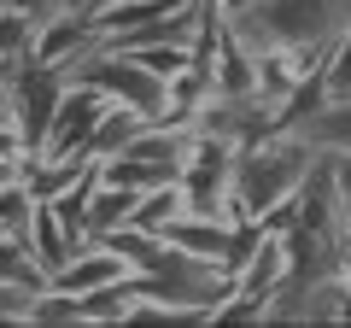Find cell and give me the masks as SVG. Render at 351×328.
<instances>
[{
  "mask_svg": "<svg viewBox=\"0 0 351 328\" xmlns=\"http://www.w3.org/2000/svg\"><path fill=\"white\" fill-rule=\"evenodd\" d=\"M322 164V147H316L304 129H269V135L246 141L234 159V205L240 217H281L293 200H299L304 176Z\"/></svg>",
  "mask_w": 351,
  "mask_h": 328,
  "instance_id": "6da1fadb",
  "label": "cell"
},
{
  "mask_svg": "<svg viewBox=\"0 0 351 328\" xmlns=\"http://www.w3.org/2000/svg\"><path fill=\"white\" fill-rule=\"evenodd\" d=\"M228 24L246 36L252 53H304V59L322 65L328 47L351 30V0H252L240 18Z\"/></svg>",
  "mask_w": 351,
  "mask_h": 328,
  "instance_id": "7a4b0ae2",
  "label": "cell"
},
{
  "mask_svg": "<svg viewBox=\"0 0 351 328\" xmlns=\"http://www.w3.org/2000/svg\"><path fill=\"white\" fill-rule=\"evenodd\" d=\"M71 76H82V82H94V89H106L117 106H135L141 117H170V82H164L158 71H147L135 53L94 47Z\"/></svg>",
  "mask_w": 351,
  "mask_h": 328,
  "instance_id": "3957f363",
  "label": "cell"
},
{
  "mask_svg": "<svg viewBox=\"0 0 351 328\" xmlns=\"http://www.w3.org/2000/svg\"><path fill=\"white\" fill-rule=\"evenodd\" d=\"M71 82L76 76L64 71V65H47V59H24L18 65V117H12V129L29 147V159L47 147V129H53V117H59Z\"/></svg>",
  "mask_w": 351,
  "mask_h": 328,
  "instance_id": "277c9868",
  "label": "cell"
},
{
  "mask_svg": "<svg viewBox=\"0 0 351 328\" xmlns=\"http://www.w3.org/2000/svg\"><path fill=\"white\" fill-rule=\"evenodd\" d=\"M106 112H112V94L76 76L71 94H64V106H59V117H53V129H47V147H41L36 159H94V129H100Z\"/></svg>",
  "mask_w": 351,
  "mask_h": 328,
  "instance_id": "5b68a950",
  "label": "cell"
},
{
  "mask_svg": "<svg viewBox=\"0 0 351 328\" xmlns=\"http://www.w3.org/2000/svg\"><path fill=\"white\" fill-rule=\"evenodd\" d=\"M123 276H135V264L117 253L112 240H88V246L71 253V264H64L47 288H64V293L82 299V293H100V288H112V281H123Z\"/></svg>",
  "mask_w": 351,
  "mask_h": 328,
  "instance_id": "8992f818",
  "label": "cell"
},
{
  "mask_svg": "<svg viewBox=\"0 0 351 328\" xmlns=\"http://www.w3.org/2000/svg\"><path fill=\"white\" fill-rule=\"evenodd\" d=\"M24 240H29V253H36V264L47 270V281L71 264L76 246H88V235H82V229H76L53 200H36V217H29V235H24Z\"/></svg>",
  "mask_w": 351,
  "mask_h": 328,
  "instance_id": "52a82bcc",
  "label": "cell"
},
{
  "mask_svg": "<svg viewBox=\"0 0 351 328\" xmlns=\"http://www.w3.org/2000/svg\"><path fill=\"white\" fill-rule=\"evenodd\" d=\"M135 205H141L135 188H123V182H106L100 170H94V188H88V205H82V229L100 240V235H112V229L135 223Z\"/></svg>",
  "mask_w": 351,
  "mask_h": 328,
  "instance_id": "ba28073f",
  "label": "cell"
},
{
  "mask_svg": "<svg viewBox=\"0 0 351 328\" xmlns=\"http://www.w3.org/2000/svg\"><path fill=\"white\" fill-rule=\"evenodd\" d=\"M182 6H193V0H112V6L94 12V24H100V36H123V30H135V24L182 12Z\"/></svg>",
  "mask_w": 351,
  "mask_h": 328,
  "instance_id": "9c48e42d",
  "label": "cell"
},
{
  "mask_svg": "<svg viewBox=\"0 0 351 328\" xmlns=\"http://www.w3.org/2000/svg\"><path fill=\"white\" fill-rule=\"evenodd\" d=\"M176 217H188V188H182V176L147 188V194H141V205H135V229H152V235H164Z\"/></svg>",
  "mask_w": 351,
  "mask_h": 328,
  "instance_id": "30bf717a",
  "label": "cell"
},
{
  "mask_svg": "<svg viewBox=\"0 0 351 328\" xmlns=\"http://www.w3.org/2000/svg\"><path fill=\"white\" fill-rule=\"evenodd\" d=\"M36 30H41V12L6 0V6H0V65H24L29 53H36Z\"/></svg>",
  "mask_w": 351,
  "mask_h": 328,
  "instance_id": "8fae6325",
  "label": "cell"
},
{
  "mask_svg": "<svg viewBox=\"0 0 351 328\" xmlns=\"http://www.w3.org/2000/svg\"><path fill=\"white\" fill-rule=\"evenodd\" d=\"M299 129H304L322 152H351V100H346V106H322V112L304 117Z\"/></svg>",
  "mask_w": 351,
  "mask_h": 328,
  "instance_id": "7c38bea8",
  "label": "cell"
},
{
  "mask_svg": "<svg viewBox=\"0 0 351 328\" xmlns=\"http://www.w3.org/2000/svg\"><path fill=\"white\" fill-rule=\"evenodd\" d=\"M141 124H147V117H141L135 106H117V100H112V112H106L100 129H94V159H112V152H123L129 141H135Z\"/></svg>",
  "mask_w": 351,
  "mask_h": 328,
  "instance_id": "4fadbf2b",
  "label": "cell"
},
{
  "mask_svg": "<svg viewBox=\"0 0 351 328\" xmlns=\"http://www.w3.org/2000/svg\"><path fill=\"white\" fill-rule=\"evenodd\" d=\"M0 281H29V288H47V270L36 264L24 235H0Z\"/></svg>",
  "mask_w": 351,
  "mask_h": 328,
  "instance_id": "5bb4252c",
  "label": "cell"
},
{
  "mask_svg": "<svg viewBox=\"0 0 351 328\" xmlns=\"http://www.w3.org/2000/svg\"><path fill=\"white\" fill-rule=\"evenodd\" d=\"M29 217H36V194L24 176L0 182V235H29Z\"/></svg>",
  "mask_w": 351,
  "mask_h": 328,
  "instance_id": "9a60e30c",
  "label": "cell"
},
{
  "mask_svg": "<svg viewBox=\"0 0 351 328\" xmlns=\"http://www.w3.org/2000/svg\"><path fill=\"white\" fill-rule=\"evenodd\" d=\"M322 94H328V106L351 100V30L328 47V59H322Z\"/></svg>",
  "mask_w": 351,
  "mask_h": 328,
  "instance_id": "2e32d148",
  "label": "cell"
},
{
  "mask_svg": "<svg viewBox=\"0 0 351 328\" xmlns=\"http://www.w3.org/2000/svg\"><path fill=\"white\" fill-rule=\"evenodd\" d=\"M41 288H29V281H0V323H29V299H36Z\"/></svg>",
  "mask_w": 351,
  "mask_h": 328,
  "instance_id": "e0dca14e",
  "label": "cell"
},
{
  "mask_svg": "<svg viewBox=\"0 0 351 328\" xmlns=\"http://www.w3.org/2000/svg\"><path fill=\"white\" fill-rule=\"evenodd\" d=\"M18 117V65H0V135Z\"/></svg>",
  "mask_w": 351,
  "mask_h": 328,
  "instance_id": "ac0fdd59",
  "label": "cell"
},
{
  "mask_svg": "<svg viewBox=\"0 0 351 328\" xmlns=\"http://www.w3.org/2000/svg\"><path fill=\"white\" fill-rule=\"evenodd\" d=\"M334 164V188H339V211H346V229H351V152H328Z\"/></svg>",
  "mask_w": 351,
  "mask_h": 328,
  "instance_id": "d6986e66",
  "label": "cell"
},
{
  "mask_svg": "<svg viewBox=\"0 0 351 328\" xmlns=\"http://www.w3.org/2000/svg\"><path fill=\"white\" fill-rule=\"evenodd\" d=\"M217 6H223L228 18H240V12H246V6H252V0H217Z\"/></svg>",
  "mask_w": 351,
  "mask_h": 328,
  "instance_id": "ffe728a7",
  "label": "cell"
},
{
  "mask_svg": "<svg viewBox=\"0 0 351 328\" xmlns=\"http://www.w3.org/2000/svg\"><path fill=\"white\" fill-rule=\"evenodd\" d=\"M76 6H88V12H100V6H112V0H76Z\"/></svg>",
  "mask_w": 351,
  "mask_h": 328,
  "instance_id": "44dd1931",
  "label": "cell"
},
{
  "mask_svg": "<svg viewBox=\"0 0 351 328\" xmlns=\"http://www.w3.org/2000/svg\"><path fill=\"white\" fill-rule=\"evenodd\" d=\"M339 270H346V276H351V246H346V258H339Z\"/></svg>",
  "mask_w": 351,
  "mask_h": 328,
  "instance_id": "7402d4cb",
  "label": "cell"
}]
</instances>
